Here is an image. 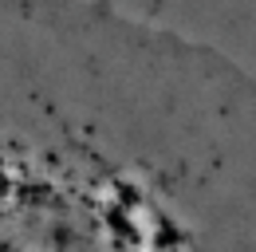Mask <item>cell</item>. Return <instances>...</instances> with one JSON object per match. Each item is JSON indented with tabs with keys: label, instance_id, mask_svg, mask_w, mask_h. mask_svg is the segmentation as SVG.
<instances>
[{
	"label": "cell",
	"instance_id": "obj_1",
	"mask_svg": "<svg viewBox=\"0 0 256 252\" xmlns=\"http://www.w3.org/2000/svg\"><path fill=\"white\" fill-rule=\"evenodd\" d=\"M0 252H256V75L114 0H0Z\"/></svg>",
	"mask_w": 256,
	"mask_h": 252
}]
</instances>
